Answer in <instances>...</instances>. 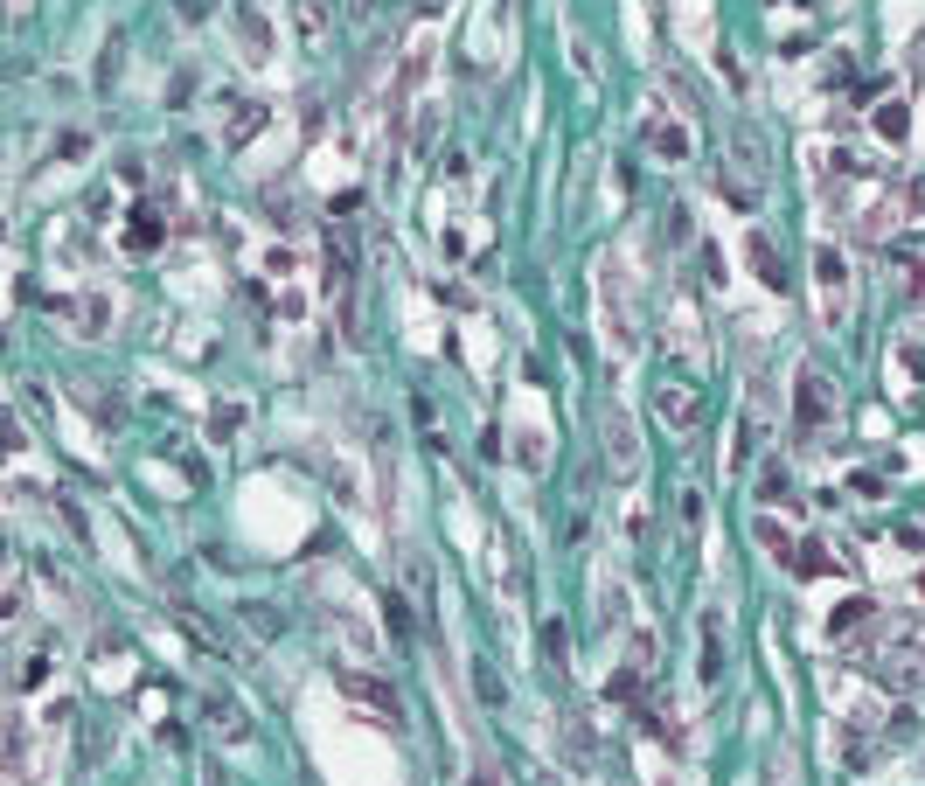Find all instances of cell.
<instances>
[{"mask_svg": "<svg viewBox=\"0 0 925 786\" xmlns=\"http://www.w3.org/2000/svg\"><path fill=\"white\" fill-rule=\"evenodd\" d=\"M793 425H800V432L835 425V383H828L821 369H800V383H793Z\"/></svg>", "mask_w": 925, "mask_h": 786, "instance_id": "obj_1", "label": "cell"}, {"mask_svg": "<svg viewBox=\"0 0 925 786\" xmlns=\"http://www.w3.org/2000/svg\"><path fill=\"white\" fill-rule=\"evenodd\" d=\"M814 272H821V293H828L821 320H828V327H842V320H849V279H842V251H814Z\"/></svg>", "mask_w": 925, "mask_h": 786, "instance_id": "obj_2", "label": "cell"}, {"mask_svg": "<svg viewBox=\"0 0 925 786\" xmlns=\"http://www.w3.org/2000/svg\"><path fill=\"white\" fill-rule=\"evenodd\" d=\"M606 446H613V453H606L613 473H633V425H626L619 411H606Z\"/></svg>", "mask_w": 925, "mask_h": 786, "instance_id": "obj_3", "label": "cell"}, {"mask_svg": "<svg viewBox=\"0 0 925 786\" xmlns=\"http://www.w3.org/2000/svg\"><path fill=\"white\" fill-rule=\"evenodd\" d=\"M752 536L766 543L779 564H793V550H800V543H793V529H786V522H772V515H759V522H752Z\"/></svg>", "mask_w": 925, "mask_h": 786, "instance_id": "obj_4", "label": "cell"}, {"mask_svg": "<svg viewBox=\"0 0 925 786\" xmlns=\"http://www.w3.org/2000/svg\"><path fill=\"white\" fill-rule=\"evenodd\" d=\"M606 320H613V355L633 348V327H626V307H619V279L606 272Z\"/></svg>", "mask_w": 925, "mask_h": 786, "instance_id": "obj_5", "label": "cell"}, {"mask_svg": "<svg viewBox=\"0 0 925 786\" xmlns=\"http://www.w3.org/2000/svg\"><path fill=\"white\" fill-rule=\"evenodd\" d=\"M341 689H348V696H362V703H376V710H383V717H390V724H397V717H404V710H397V696H390V689H383V682H362V675H348V682H341Z\"/></svg>", "mask_w": 925, "mask_h": 786, "instance_id": "obj_6", "label": "cell"}, {"mask_svg": "<svg viewBox=\"0 0 925 786\" xmlns=\"http://www.w3.org/2000/svg\"><path fill=\"white\" fill-rule=\"evenodd\" d=\"M647 147L661 160H689V133L682 126H647Z\"/></svg>", "mask_w": 925, "mask_h": 786, "instance_id": "obj_7", "label": "cell"}, {"mask_svg": "<svg viewBox=\"0 0 925 786\" xmlns=\"http://www.w3.org/2000/svg\"><path fill=\"white\" fill-rule=\"evenodd\" d=\"M745 258H752V272H759L766 286H786V279H779V251H772V244L759 237V230H752V244H745Z\"/></svg>", "mask_w": 925, "mask_h": 786, "instance_id": "obj_8", "label": "cell"}, {"mask_svg": "<svg viewBox=\"0 0 925 786\" xmlns=\"http://www.w3.org/2000/svg\"><path fill=\"white\" fill-rule=\"evenodd\" d=\"M160 237H167V230H160V216H154V209H140V216H133V237H126V251H154Z\"/></svg>", "mask_w": 925, "mask_h": 786, "instance_id": "obj_9", "label": "cell"}, {"mask_svg": "<svg viewBox=\"0 0 925 786\" xmlns=\"http://www.w3.org/2000/svg\"><path fill=\"white\" fill-rule=\"evenodd\" d=\"M877 133H884V140L898 147V140L912 133V119H905V105H877Z\"/></svg>", "mask_w": 925, "mask_h": 786, "instance_id": "obj_10", "label": "cell"}, {"mask_svg": "<svg viewBox=\"0 0 925 786\" xmlns=\"http://www.w3.org/2000/svg\"><path fill=\"white\" fill-rule=\"evenodd\" d=\"M793 571H807V578H821V571H835V557H828L821 543H800V550H793Z\"/></svg>", "mask_w": 925, "mask_h": 786, "instance_id": "obj_11", "label": "cell"}, {"mask_svg": "<svg viewBox=\"0 0 925 786\" xmlns=\"http://www.w3.org/2000/svg\"><path fill=\"white\" fill-rule=\"evenodd\" d=\"M661 411H668L675 425H696V397H689V390H661Z\"/></svg>", "mask_w": 925, "mask_h": 786, "instance_id": "obj_12", "label": "cell"}, {"mask_svg": "<svg viewBox=\"0 0 925 786\" xmlns=\"http://www.w3.org/2000/svg\"><path fill=\"white\" fill-rule=\"evenodd\" d=\"M870 613H877V606H863V599H849V606H842V613H835V627H828V633H849V627H863V620H870Z\"/></svg>", "mask_w": 925, "mask_h": 786, "instance_id": "obj_13", "label": "cell"}, {"mask_svg": "<svg viewBox=\"0 0 925 786\" xmlns=\"http://www.w3.org/2000/svg\"><path fill=\"white\" fill-rule=\"evenodd\" d=\"M14 446H21V425H14V418H0V453H14Z\"/></svg>", "mask_w": 925, "mask_h": 786, "instance_id": "obj_14", "label": "cell"}, {"mask_svg": "<svg viewBox=\"0 0 925 786\" xmlns=\"http://www.w3.org/2000/svg\"><path fill=\"white\" fill-rule=\"evenodd\" d=\"M912 293H919V300H925V265H919V272H912Z\"/></svg>", "mask_w": 925, "mask_h": 786, "instance_id": "obj_15", "label": "cell"}, {"mask_svg": "<svg viewBox=\"0 0 925 786\" xmlns=\"http://www.w3.org/2000/svg\"><path fill=\"white\" fill-rule=\"evenodd\" d=\"M418 7H425V14H439V7H453V0H418Z\"/></svg>", "mask_w": 925, "mask_h": 786, "instance_id": "obj_16", "label": "cell"}, {"mask_svg": "<svg viewBox=\"0 0 925 786\" xmlns=\"http://www.w3.org/2000/svg\"><path fill=\"white\" fill-rule=\"evenodd\" d=\"M473 786H494V773H473Z\"/></svg>", "mask_w": 925, "mask_h": 786, "instance_id": "obj_17", "label": "cell"}, {"mask_svg": "<svg viewBox=\"0 0 925 786\" xmlns=\"http://www.w3.org/2000/svg\"><path fill=\"white\" fill-rule=\"evenodd\" d=\"M912 202H919V209H925V181H919V188H912Z\"/></svg>", "mask_w": 925, "mask_h": 786, "instance_id": "obj_18", "label": "cell"}]
</instances>
